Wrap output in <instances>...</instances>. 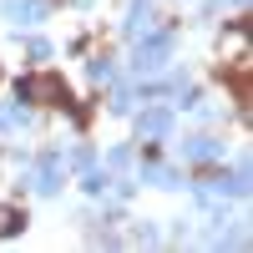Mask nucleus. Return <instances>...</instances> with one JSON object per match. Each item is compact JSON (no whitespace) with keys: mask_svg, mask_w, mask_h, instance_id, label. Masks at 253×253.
I'll use <instances>...</instances> for the list:
<instances>
[{"mask_svg":"<svg viewBox=\"0 0 253 253\" xmlns=\"http://www.w3.org/2000/svg\"><path fill=\"white\" fill-rule=\"evenodd\" d=\"M26 101H46V107H66V81H61L56 71H41V76H26L15 86Z\"/></svg>","mask_w":253,"mask_h":253,"instance_id":"1","label":"nucleus"},{"mask_svg":"<svg viewBox=\"0 0 253 253\" xmlns=\"http://www.w3.org/2000/svg\"><path fill=\"white\" fill-rule=\"evenodd\" d=\"M162 56H167V41L142 46V51H137V71H157V66H162Z\"/></svg>","mask_w":253,"mask_h":253,"instance_id":"2","label":"nucleus"},{"mask_svg":"<svg viewBox=\"0 0 253 253\" xmlns=\"http://www.w3.org/2000/svg\"><path fill=\"white\" fill-rule=\"evenodd\" d=\"M15 228H26V213L20 208H0V238H10Z\"/></svg>","mask_w":253,"mask_h":253,"instance_id":"3","label":"nucleus"},{"mask_svg":"<svg viewBox=\"0 0 253 253\" xmlns=\"http://www.w3.org/2000/svg\"><path fill=\"white\" fill-rule=\"evenodd\" d=\"M142 132H147V137L167 132V112H147V117H142Z\"/></svg>","mask_w":253,"mask_h":253,"instance_id":"4","label":"nucleus"},{"mask_svg":"<svg viewBox=\"0 0 253 253\" xmlns=\"http://www.w3.org/2000/svg\"><path fill=\"white\" fill-rule=\"evenodd\" d=\"M187 157H198V162H208V157H218V147L208 142V137H198L193 147H187Z\"/></svg>","mask_w":253,"mask_h":253,"instance_id":"5","label":"nucleus"}]
</instances>
